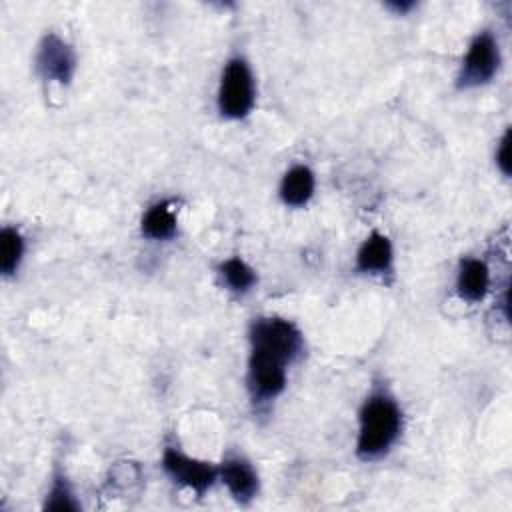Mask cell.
Wrapping results in <instances>:
<instances>
[{"label": "cell", "mask_w": 512, "mask_h": 512, "mask_svg": "<svg viewBox=\"0 0 512 512\" xmlns=\"http://www.w3.org/2000/svg\"><path fill=\"white\" fill-rule=\"evenodd\" d=\"M404 416L388 390H374L358 412L356 454L362 460H378L390 452L402 434Z\"/></svg>", "instance_id": "obj_1"}, {"label": "cell", "mask_w": 512, "mask_h": 512, "mask_svg": "<svg viewBox=\"0 0 512 512\" xmlns=\"http://www.w3.org/2000/svg\"><path fill=\"white\" fill-rule=\"evenodd\" d=\"M256 102L254 74L244 56H232L222 68L216 106L222 118L242 120L246 118Z\"/></svg>", "instance_id": "obj_2"}, {"label": "cell", "mask_w": 512, "mask_h": 512, "mask_svg": "<svg viewBox=\"0 0 512 512\" xmlns=\"http://www.w3.org/2000/svg\"><path fill=\"white\" fill-rule=\"evenodd\" d=\"M248 340L250 348L272 352L288 364L304 354V334L292 320L280 316L254 318L248 330Z\"/></svg>", "instance_id": "obj_3"}, {"label": "cell", "mask_w": 512, "mask_h": 512, "mask_svg": "<svg viewBox=\"0 0 512 512\" xmlns=\"http://www.w3.org/2000/svg\"><path fill=\"white\" fill-rule=\"evenodd\" d=\"M500 68V46L496 36L490 30H480L468 44V50L462 58L456 88L472 90L492 82Z\"/></svg>", "instance_id": "obj_4"}, {"label": "cell", "mask_w": 512, "mask_h": 512, "mask_svg": "<svg viewBox=\"0 0 512 512\" xmlns=\"http://www.w3.org/2000/svg\"><path fill=\"white\" fill-rule=\"evenodd\" d=\"M290 364L282 360L280 356L260 350V348H250L248 354V370H246V384L248 392L254 402H270L278 398L284 388H286V368Z\"/></svg>", "instance_id": "obj_5"}, {"label": "cell", "mask_w": 512, "mask_h": 512, "mask_svg": "<svg viewBox=\"0 0 512 512\" xmlns=\"http://www.w3.org/2000/svg\"><path fill=\"white\" fill-rule=\"evenodd\" d=\"M76 52L56 32H48L38 42L34 54V68L44 82H56L68 86L76 74Z\"/></svg>", "instance_id": "obj_6"}, {"label": "cell", "mask_w": 512, "mask_h": 512, "mask_svg": "<svg viewBox=\"0 0 512 512\" xmlns=\"http://www.w3.org/2000/svg\"><path fill=\"white\" fill-rule=\"evenodd\" d=\"M162 470L180 486L204 496L218 480V466L188 456L176 446H166L162 452Z\"/></svg>", "instance_id": "obj_7"}, {"label": "cell", "mask_w": 512, "mask_h": 512, "mask_svg": "<svg viewBox=\"0 0 512 512\" xmlns=\"http://www.w3.org/2000/svg\"><path fill=\"white\" fill-rule=\"evenodd\" d=\"M218 480L228 488L230 496L238 504H250L260 488L254 466L240 454L226 456L218 466Z\"/></svg>", "instance_id": "obj_8"}, {"label": "cell", "mask_w": 512, "mask_h": 512, "mask_svg": "<svg viewBox=\"0 0 512 512\" xmlns=\"http://www.w3.org/2000/svg\"><path fill=\"white\" fill-rule=\"evenodd\" d=\"M356 272L390 276L394 274V246L384 232L372 230L356 252Z\"/></svg>", "instance_id": "obj_9"}, {"label": "cell", "mask_w": 512, "mask_h": 512, "mask_svg": "<svg viewBox=\"0 0 512 512\" xmlns=\"http://www.w3.org/2000/svg\"><path fill=\"white\" fill-rule=\"evenodd\" d=\"M490 288V270L480 258H462L456 272V292L466 302H480Z\"/></svg>", "instance_id": "obj_10"}, {"label": "cell", "mask_w": 512, "mask_h": 512, "mask_svg": "<svg viewBox=\"0 0 512 512\" xmlns=\"http://www.w3.org/2000/svg\"><path fill=\"white\" fill-rule=\"evenodd\" d=\"M314 190H316L314 172L306 164H296L284 172L278 194L286 206L300 208L312 200Z\"/></svg>", "instance_id": "obj_11"}, {"label": "cell", "mask_w": 512, "mask_h": 512, "mask_svg": "<svg viewBox=\"0 0 512 512\" xmlns=\"http://www.w3.org/2000/svg\"><path fill=\"white\" fill-rule=\"evenodd\" d=\"M178 230V218L170 202L160 200L146 208L140 220L142 236L150 240H170Z\"/></svg>", "instance_id": "obj_12"}, {"label": "cell", "mask_w": 512, "mask_h": 512, "mask_svg": "<svg viewBox=\"0 0 512 512\" xmlns=\"http://www.w3.org/2000/svg\"><path fill=\"white\" fill-rule=\"evenodd\" d=\"M218 278L228 292L238 296L248 294L258 282L256 270L240 256H230L218 264Z\"/></svg>", "instance_id": "obj_13"}, {"label": "cell", "mask_w": 512, "mask_h": 512, "mask_svg": "<svg viewBox=\"0 0 512 512\" xmlns=\"http://www.w3.org/2000/svg\"><path fill=\"white\" fill-rule=\"evenodd\" d=\"M44 510H54V512H78L80 502L74 496V490L66 478V474L56 468L50 480V488L44 498Z\"/></svg>", "instance_id": "obj_14"}, {"label": "cell", "mask_w": 512, "mask_h": 512, "mask_svg": "<svg viewBox=\"0 0 512 512\" xmlns=\"http://www.w3.org/2000/svg\"><path fill=\"white\" fill-rule=\"evenodd\" d=\"M24 256V236L14 226H4L0 230V272L2 276H12Z\"/></svg>", "instance_id": "obj_15"}, {"label": "cell", "mask_w": 512, "mask_h": 512, "mask_svg": "<svg viewBox=\"0 0 512 512\" xmlns=\"http://www.w3.org/2000/svg\"><path fill=\"white\" fill-rule=\"evenodd\" d=\"M496 166L504 176H510V130H506L498 142Z\"/></svg>", "instance_id": "obj_16"}, {"label": "cell", "mask_w": 512, "mask_h": 512, "mask_svg": "<svg viewBox=\"0 0 512 512\" xmlns=\"http://www.w3.org/2000/svg\"><path fill=\"white\" fill-rule=\"evenodd\" d=\"M390 10H394L396 14H406V12H410L416 4L414 2H388L386 4Z\"/></svg>", "instance_id": "obj_17"}]
</instances>
